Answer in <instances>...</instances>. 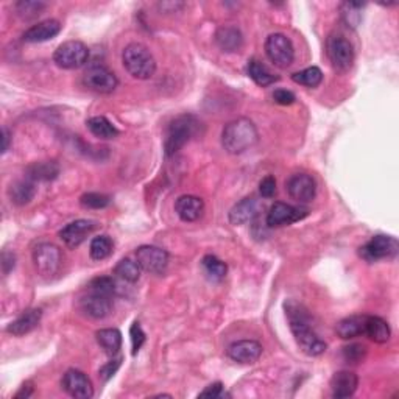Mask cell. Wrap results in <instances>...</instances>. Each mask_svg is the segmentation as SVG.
<instances>
[{"label": "cell", "mask_w": 399, "mask_h": 399, "mask_svg": "<svg viewBox=\"0 0 399 399\" xmlns=\"http://www.w3.org/2000/svg\"><path fill=\"white\" fill-rule=\"evenodd\" d=\"M286 315L289 318V326L292 330L296 343L301 348V351L306 352L307 356L317 357L322 356L326 351V341L318 337V334L313 330L311 324V317L303 306L295 303V301H287L286 304Z\"/></svg>", "instance_id": "cell-1"}, {"label": "cell", "mask_w": 399, "mask_h": 399, "mask_svg": "<svg viewBox=\"0 0 399 399\" xmlns=\"http://www.w3.org/2000/svg\"><path fill=\"white\" fill-rule=\"evenodd\" d=\"M258 128L247 117L231 121L221 131V145L230 155H242L258 144Z\"/></svg>", "instance_id": "cell-2"}, {"label": "cell", "mask_w": 399, "mask_h": 399, "mask_svg": "<svg viewBox=\"0 0 399 399\" xmlns=\"http://www.w3.org/2000/svg\"><path fill=\"white\" fill-rule=\"evenodd\" d=\"M122 64L136 80H150L156 72V61L150 50L141 43H131L122 52Z\"/></svg>", "instance_id": "cell-3"}, {"label": "cell", "mask_w": 399, "mask_h": 399, "mask_svg": "<svg viewBox=\"0 0 399 399\" xmlns=\"http://www.w3.org/2000/svg\"><path fill=\"white\" fill-rule=\"evenodd\" d=\"M200 122L192 114H182V116L175 117L169 123L167 131H165L164 150L167 156H173L178 153L193 136L197 134Z\"/></svg>", "instance_id": "cell-4"}, {"label": "cell", "mask_w": 399, "mask_h": 399, "mask_svg": "<svg viewBox=\"0 0 399 399\" xmlns=\"http://www.w3.org/2000/svg\"><path fill=\"white\" fill-rule=\"evenodd\" d=\"M89 60L88 45L82 41H66L53 53L55 64L66 71H75L86 64Z\"/></svg>", "instance_id": "cell-5"}, {"label": "cell", "mask_w": 399, "mask_h": 399, "mask_svg": "<svg viewBox=\"0 0 399 399\" xmlns=\"http://www.w3.org/2000/svg\"><path fill=\"white\" fill-rule=\"evenodd\" d=\"M326 53L330 64L337 72H348L354 62V49L343 35L334 33L328 38Z\"/></svg>", "instance_id": "cell-6"}, {"label": "cell", "mask_w": 399, "mask_h": 399, "mask_svg": "<svg viewBox=\"0 0 399 399\" xmlns=\"http://www.w3.org/2000/svg\"><path fill=\"white\" fill-rule=\"evenodd\" d=\"M61 250L55 243H39L33 252V265H35L38 275L43 278L55 276L61 269Z\"/></svg>", "instance_id": "cell-7"}, {"label": "cell", "mask_w": 399, "mask_h": 399, "mask_svg": "<svg viewBox=\"0 0 399 399\" xmlns=\"http://www.w3.org/2000/svg\"><path fill=\"white\" fill-rule=\"evenodd\" d=\"M265 53L279 69H287L295 60V49L290 39L282 33H273L265 41Z\"/></svg>", "instance_id": "cell-8"}, {"label": "cell", "mask_w": 399, "mask_h": 399, "mask_svg": "<svg viewBox=\"0 0 399 399\" xmlns=\"http://www.w3.org/2000/svg\"><path fill=\"white\" fill-rule=\"evenodd\" d=\"M399 252V243L395 237L378 234L372 237V241L367 242L359 250L361 258L367 262H378L382 259L396 258Z\"/></svg>", "instance_id": "cell-9"}, {"label": "cell", "mask_w": 399, "mask_h": 399, "mask_svg": "<svg viewBox=\"0 0 399 399\" xmlns=\"http://www.w3.org/2000/svg\"><path fill=\"white\" fill-rule=\"evenodd\" d=\"M83 83L89 90L97 94H112L119 86V80L116 73L105 66L94 64L84 72Z\"/></svg>", "instance_id": "cell-10"}, {"label": "cell", "mask_w": 399, "mask_h": 399, "mask_svg": "<svg viewBox=\"0 0 399 399\" xmlns=\"http://www.w3.org/2000/svg\"><path fill=\"white\" fill-rule=\"evenodd\" d=\"M136 261L139 262L142 270H145L152 275H162L167 270L169 254L165 250L153 245H142L136 250Z\"/></svg>", "instance_id": "cell-11"}, {"label": "cell", "mask_w": 399, "mask_h": 399, "mask_svg": "<svg viewBox=\"0 0 399 399\" xmlns=\"http://www.w3.org/2000/svg\"><path fill=\"white\" fill-rule=\"evenodd\" d=\"M309 215V209L303 206H292V204L278 202L270 208L267 214V226L279 228L296 223Z\"/></svg>", "instance_id": "cell-12"}, {"label": "cell", "mask_w": 399, "mask_h": 399, "mask_svg": "<svg viewBox=\"0 0 399 399\" xmlns=\"http://www.w3.org/2000/svg\"><path fill=\"white\" fill-rule=\"evenodd\" d=\"M62 390L75 399H90L94 396L93 382L80 370H67L61 380Z\"/></svg>", "instance_id": "cell-13"}, {"label": "cell", "mask_w": 399, "mask_h": 399, "mask_svg": "<svg viewBox=\"0 0 399 399\" xmlns=\"http://www.w3.org/2000/svg\"><path fill=\"white\" fill-rule=\"evenodd\" d=\"M289 195L298 203H311L317 195V182L307 173H295L286 182Z\"/></svg>", "instance_id": "cell-14"}, {"label": "cell", "mask_w": 399, "mask_h": 399, "mask_svg": "<svg viewBox=\"0 0 399 399\" xmlns=\"http://www.w3.org/2000/svg\"><path fill=\"white\" fill-rule=\"evenodd\" d=\"M95 228H97V223L93 220H86V219L75 220L62 228V230L60 231V239L64 242L66 247L77 248L84 241H86L88 236L95 230Z\"/></svg>", "instance_id": "cell-15"}, {"label": "cell", "mask_w": 399, "mask_h": 399, "mask_svg": "<svg viewBox=\"0 0 399 399\" xmlns=\"http://www.w3.org/2000/svg\"><path fill=\"white\" fill-rule=\"evenodd\" d=\"M111 309L112 303L110 296L89 292L86 296H83V298L80 300V311H82L86 317L94 318V320L106 318L111 313Z\"/></svg>", "instance_id": "cell-16"}, {"label": "cell", "mask_w": 399, "mask_h": 399, "mask_svg": "<svg viewBox=\"0 0 399 399\" xmlns=\"http://www.w3.org/2000/svg\"><path fill=\"white\" fill-rule=\"evenodd\" d=\"M226 352L237 363H254L262 356V345L256 340H239L230 345Z\"/></svg>", "instance_id": "cell-17"}, {"label": "cell", "mask_w": 399, "mask_h": 399, "mask_svg": "<svg viewBox=\"0 0 399 399\" xmlns=\"http://www.w3.org/2000/svg\"><path fill=\"white\" fill-rule=\"evenodd\" d=\"M61 32V24L56 19H47L43 22H38V24L32 25L28 30L22 35V39L25 43H45L53 39L55 36H58Z\"/></svg>", "instance_id": "cell-18"}, {"label": "cell", "mask_w": 399, "mask_h": 399, "mask_svg": "<svg viewBox=\"0 0 399 399\" xmlns=\"http://www.w3.org/2000/svg\"><path fill=\"white\" fill-rule=\"evenodd\" d=\"M261 213V203L256 198H243L242 202L232 206L230 210V223L231 225H245L253 221Z\"/></svg>", "instance_id": "cell-19"}, {"label": "cell", "mask_w": 399, "mask_h": 399, "mask_svg": "<svg viewBox=\"0 0 399 399\" xmlns=\"http://www.w3.org/2000/svg\"><path fill=\"white\" fill-rule=\"evenodd\" d=\"M357 387L359 378L352 372H339L330 379V391H332V396L337 399L352 396L356 393Z\"/></svg>", "instance_id": "cell-20"}, {"label": "cell", "mask_w": 399, "mask_h": 399, "mask_svg": "<svg viewBox=\"0 0 399 399\" xmlns=\"http://www.w3.org/2000/svg\"><path fill=\"white\" fill-rule=\"evenodd\" d=\"M175 213L182 221H197L204 213V203L198 197L181 195L175 203Z\"/></svg>", "instance_id": "cell-21"}, {"label": "cell", "mask_w": 399, "mask_h": 399, "mask_svg": "<svg viewBox=\"0 0 399 399\" xmlns=\"http://www.w3.org/2000/svg\"><path fill=\"white\" fill-rule=\"evenodd\" d=\"M215 43H217L220 50H223V52L234 53L242 49L243 36L239 28L225 25L220 27L217 33H215Z\"/></svg>", "instance_id": "cell-22"}, {"label": "cell", "mask_w": 399, "mask_h": 399, "mask_svg": "<svg viewBox=\"0 0 399 399\" xmlns=\"http://www.w3.org/2000/svg\"><path fill=\"white\" fill-rule=\"evenodd\" d=\"M43 318V311L41 309H28L21 317L16 318L13 323L8 324L7 330L10 334L16 335V337H22L28 332H32L35 329L39 322Z\"/></svg>", "instance_id": "cell-23"}, {"label": "cell", "mask_w": 399, "mask_h": 399, "mask_svg": "<svg viewBox=\"0 0 399 399\" xmlns=\"http://www.w3.org/2000/svg\"><path fill=\"white\" fill-rule=\"evenodd\" d=\"M368 315H351L340 320L335 326V332L340 339L351 340L365 334V323Z\"/></svg>", "instance_id": "cell-24"}, {"label": "cell", "mask_w": 399, "mask_h": 399, "mask_svg": "<svg viewBox=\"0 0 399 399\" xmlns=\"http://www.w3.org/2000/svg\"><path fill=\"white\" fill-rule=\"evenodd\" d=\"M95 339H97V343L101 346V350H104L108 356L114 357L119 351H121L122 334L119 329L106 328V329L97 330Z\"/></svg>", "instance_id": "cell-25"}, {"label": "cell", "mask_w": 399, "mask_h": 399, "mask_svg": "<svg viewBox=\"0 0 399 399\" xmlns=\"http://www.w3.org/2000/svg\"><path fill=\"white\" fill-rule=\"evenodd\" d=\"M365 335H368L370 340L374 343H387L391 337V330L389 323L380 317H367V323H365Z\"/></svg>", "instance_id": "cell-26"}, {"label": "cell", "mask_w": 399, "mask_h": 399, "mask_svg": "<svg viewBox=\"0 0 399 399\" xmlns=\"http://www.w3.org/2000/svg\"><path fill=\"white\" fill-rule=\"evenodd\" d=\"M10 198L11 202L14 204H18V206H24V204H28L35 197L36 193V187H35V181L32 180H19L13 182V184L10 186Z\"/></svg>", "instance_id": "cell-27"}, {"label": "cell", "mask_w": 399, "mask_h": 399, "mask_svg": "<svg viewBox=\"0 0 399 399\" xmlns=\"http://www.w3.org/2000/svg\"><path fill=\"white\" fill-rule=\"evenodd\" d=\"M27 178L32 181H52L60 175V165L53 161H41L28 165Z\"/></svg>", "instance_id": "cell-28"}, {"label": "cell", "mask_w": 399, "mask_h": 399, "mask_svg": "<svg viewBox=\"0 0 399 399\" xmlns=\"http://www.w3.org/2000/svg\"><path fill=\"white\" fill-rule=\"evenodd\" d=\"M86 125L90 133L99 139L110 141V139H116L119 136V130L116 128V125H112V122L108 121V119L104 116L90 117L86 122Z\"/></svg>", "instance_id": "cell-29"}, {"label": "cell", "mask_w": 399, "mask_h": 399, "mask_svg": "<svg viewBox=\"0 0 399 399\" xmlns=\"http://www.w3.org/2000/svg\"><path fill=\"white\" fill-rule=\"evenodd\" d=\"M247 72H248V77L261 88H267L275 82H278V77L273 75V73L269 71V67H267L265 64H262L259 60H250L247 66Z\"/></svg>", "instance_id": "cell-30"}, {"label": "cell", "mask_w": 399, "mask_h": 399, "mask_svg": "<svg viewBox=\"0 0 399 399\" xmlns=\"http://www.w3.org/2000/svg\"><path fill=\"white\" fill-rule=\"evenodd\" d=\"M114 273H116V275L121 279H123V281L133 284V282L139 281L142 267L139 265L138 261L125 258V259H121L117 262L116 269H114Z\"/></svg>", "instance_id": "cell-31"}, {"label": "cell", "mask_w": 399, "mask_h": 399, "mask_svg": "<svg viewBox=\"0 0 399 399\" xmlns=\"http://www.w3.org/2000/svg\"><path fill=\"white\" fill-rule=\"evenodd\" d=\"M363 7H365V3H356V2L340 3V18L348 28H352V30H354V28H357L359 24H361Z\"/></svg>", "instance_id": "cell-32"}, {"label": "cell", "mask_w": 399, "mask_h": 399, "mask_svg": "<svg viewBox=\"0 0 399 399\" xmlns=\"http://www.w3.org/2000/svg\"><path fill=\"white\" fill-rule=\"evenodd\" d=\"M114 243L108 236H97L90 241L89 254L94 261H104L112 254Z\"/></svg>", "instance_id": "cell-33"}, {"label": "cell", "mask_w": 399, "mask_h": 399, "mask_svg": "<svg viewBox=\"0 0 399 399\" xmlns=\"http://www.w3.org/2000/svg\"><path fill=\"white\" fill-rule=\"evenodd\" d=\"M292 80L295 83L301 84V86L317 88V86H320L323 82V72L320 71V67L312 66V67H307V69L304 71L293 73Z\"/></svg>", "instance_id": "cell-34"}, {"label": "cell", "mask_w": 399, "mask_h": 399, "mask_svg": "<svg viewBox=\"0 0 399 399\" xmlns=\"http://www.w3.org/2000/svg\"><path fill=\"white\" fill-rule=\"evenodd\" d=\"M202 264L206 270L208 275L214 279H223L228 273V267L223 261H220L219 258H215L213 254L204 256Z\"/></svg>", "instance_id": "cell-35"}, {"label": "cell", "mask_w": 399, "mask_h": 399, "mask_svg": "<svg viewBox=\"0 0 399 399\" xmlns=\"http://www.w3.org/2000/svg\"><path fill=\"white\" fill-rule=\"evenodd\" d=\"M16 11H18V14L21 16L22 19H35L38 18L39 14L43 13L45 10V5L44 2H33V0H25V2H18L14 5Z\"/></svg>", "instance_id": "cell-36"}, {"label": "cell", "mask_w": 399, "mask_h": 399, "mask_svg": "<svg viewBox=\"0 0 399 399\" xmlns=\"http://www.w3.org/2000/svg\"><path fill=\"white\" fill-rule=\"evenodd\" d=\"M88 289H89V292L110 296V298H112L114 293H116V290H117L114 279L108 278V276H101V278L93 279V281L89 282Z\"/></svg>", "instance_id": "cell-37"}, {"label": "cell", "mask_w": 399, "mask_h": 399, "mask_svg": "<svg viewBox=\"0 0 399 399\" xmlns=\"http://www.w3.org/2000/svg\"><path fill=\"white\" fill-rule=\"evenodd\" d=\"M80 203H82V206L86 209H104L111 203V198L105 195V193L89 192L84 193V195L80 198Z\"/></svg>", "instance_id": "cell-38"}, {"label": "cell", "mask_w": 399, "mask_h": 399, "mask_svg": "<svg viewBox=\"0 0 399 399\" xmlns=\"http://www.w3.org/2000/svg\"><path fill=\"white\" fill-rule=\"evenodd\" d=\"M365 354H367V348H365L363 345L354 343V345L343 348V359L348 363H352V365L361 363L363 361Z\"/></svg>", "instance_id": "cell-39"}, {"label": "cell", "mask_w": 399, "mask_h": 399, "mask_svg": "<svg viewBox=\"0 0 399 399\" xmlns=\"http://www.w3.org/2000/svg\"><path fill=\"white\" fill-rule=\"evenodd\" d=\"M130 337H131V346H133V354L136 356L145 343V332L142 330L141 324L138 322L133 323V326L130 329Z\"/></svg>", "instance_id": "cell-40"}, {"label": "cell", "mask_w": 399, "mask_h": 399, "mask_svg": "<svg viewBox=\"0 0 399 399\" xmlns=\"http://www.w3.org/2000/svg\"><path fill=\"white\" fill-rule=\"evenodd\" d=\"M259 192H261V195L264 197V198H271L273 195L276 193V180H275V176H265L264 180L261 181V184H259Z\"/></svg>", "instance_id": "cell-41"}, {"label": "cell", "mask_w": 399, "mask_h": 399, "mask_svg": "<svg viewBox=\"0 0 399 399\" xmlns=\"http://www.w3.org/2000/svg\"><path fill=\"white\" fill-rule=\"evenodd\" d=\"M121 362H122V359L119 357V359H112L111 362H108L106 365H104V367L100 368V378L104 380L111 379L112 376L116 374L119 367H121Z\"/></svg>", "instance_id": "cell-42"}, {"label": "cell", "mask_w": 399, "mask_h": 399, "mask_svg": "<svg viewBox=\"0 0 399 399\" xmlns=\"http://www.w3.org/2000/svg\"><path fill=\"white\" fill-rule=\"evenodd\" d=\"M273 100H275L278 105L287 106V105H292L296 99H295V94L290 93V90L287 89H276L275 93H273Z\"/></svg>", "instance_id": "cell-43"}, {"label": "cell", "mask_w": 399, "mask_h": 399, "mask_svg": "<svg viewBox=\"0 0 399 399\" xmlns=\"http://www.w3.org/2000/svg\"><path fill=\"white\" fill-rule=\"evenodd\" d=\"M221 395H223V385H221L220 382L210 384L202 393H200V396L202 398H220Z\"/></svg>", "instance_id": "cell-44"}, {"label": "cell", "mask_w": 399, "mask_h": 399, "mask_svg": "<svg viewBox=\"0 0 399 399\" xmlns=\"http://www.w3.org/2000/svg\"><path fill=\"white\" fill-rule=\"evenodd\" d=\"M14 265H16V256H14V253L3 252V254H2V270H3V275H8V273L14 269Z\"/></svg>", "instance_id": "cell-45"}, {"label": "cell", "mask_w": 399, "mask_h": 399, "mask_svg": "<svg viewBox=\"0 0 399 399\" xmlns=\"http://www.w3.org/2000/svg\"><path fill=\"white\" fill-rule=\"evenodd\" d=\"M184 7V3H173V2H164L159 3V10L164 11V13H176V10Z\"/></svg>", "instance_id": "cell-46"}, {"label": "cell", "mask_w": 399, "mask_h": 399, "mask_svg": "<svg viewBox=\"0 0 399 399\" xmlns=\"http://www.w3.org/2000/svg\"><path fill=\"white\" fill-rule=\"evenodd\" d=\"M10 142H11V134L10 130L7 127L2 128V153H7L10 148Z\"/></svg>", "instance_id": "cell-47"}, {"label": "cell", "mask_w": 399, "mask_h": 399, "mask_svg": "<svg viewBox=\"0 0 399 399\" xmlns=\"http://www.w3.org/2000/svg\"><path fill=\"white\" fill-rule=\"evenodd\" d=\"M32 393H33L32 382H27V384L22 385V389L19 390L18 395H16V398H30Z\"/></svg>", "instance_id": "cell-48"}]
</instances>
